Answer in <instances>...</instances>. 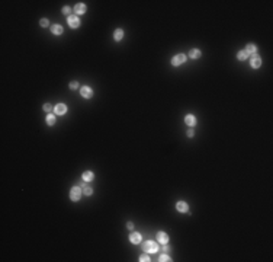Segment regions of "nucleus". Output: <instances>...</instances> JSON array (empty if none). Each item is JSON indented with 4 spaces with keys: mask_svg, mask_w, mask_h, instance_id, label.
Listing matches in <instances>:
<instances>
[{
    "mask_svg": "<svg viewBox=\"0 0 273 262\" xmlns=\"http://www.w3.org/2000/svg\"><path fill=\"white\" fill-rule=\"evenodd\" d=\"M158 243L157 242H154V240H147V242H144V245H142V249H144V252H147V253H156V252H158Z\"/></svg>",
    "mask_w": 273,
    "mask_h": 262,
    "instance_id": "f257e3e1",
    "label": "nucleus"
},
{
    "mask_svg": "<svg viewBox=\"0 0 273 262\" xmlns=\"http://www.w3.org/2000/svg\"><path fill=\"white\" fill-rule=\"evenodd\" d=\"M82 194H83V191H82L80 186H73L71 191H70V200L74 201V202H77V201H80V198H82Z\"/></svg>",
    "mask_w": 273,
    "mask_h": 262,
    "instance_id": "f03ea898",
    "label": "nucleus"
},
{
    "mask_svg": "<svg viewBox=\"0 0 273 262\" xmlns=\"http://www.w3.org/2000/svg\"><path fill=\"white\" fill-rule=\"evenodd\" d=\"M186 58H188V57H186V54H183V53L176 54V56L172 58V66L177 67V66H180V64H183V63L186 61Z\"/></svg>",
    "mask_w": 273,
    "mask_h": 262,
    "instance_id": "7ed1b4c3",
    "label": "nucleus"
},
{
    "mask_svg": "<svg viewBox=\"0 0 273 262\" xmlns=\"http://www.w3.org/2000/svg\"><path fill=\"white\" fill-rule=\"evenodd\" d=\"M67 22H68V26L70 28H73V29H76V28H78L80 26V18L77 16V15H70V16L67 18Z\"/></svg>",
    "mask_w": 273,
    "mask_h": 262,
    "instance_id": "20e7f679",
    "label": "nucleus"
},
{
    "mask_svg": "<svg viewBox=\"0 0 273 262\" xmlns=\"http://www.w3.org/2000/svg\"><path fill=\"white\" fill-rule=\"evenodd\" d=\"M250 66L253 68H259V67L262 66V57L259 56V54H254V56L250 57Z\"/></svg>",
    "mask_w": 273,
    "mask_h": 262,
    "instance_id": "39448f33",
    "label": "nucleus"
},
{
    "mask_svg": "<svg viewBox=\"0 0 273 262\" xmlns=\"http://www.w3.org/2000/svg\"><path fill=\"white\" fill-rule=\"evenodd\" d=\"M176 210H177L179 213H188L189 211V204H188L186 201H177Z\"/></svg>",
    "mask_w": 273,
    "mask_h": 262,
    "instance_id": "423d86ee",
    "label": "nucleus"
},
{
    "mask_svg": "<svg viewBox=\"0 0 273 262\" xmlns=\"http://www.w3.org/2000/svg\"><path fill=\"white\" fill-rule=\"evenodd\" d=\"M80 95L83 96L84 99H90V98L93 96V90L90 89L89 86H83V88L80 89Z\"/></svg>",
    "mask_w": 273,
    "mask_h": 262,
    "instance_id": "0eeeda50",
    "label": "nucleus"
},
{
    "mask_svg": "<svg viewBox=\"0 0 273 262\" xmlns=\"http://www.w3.org/2000/svg\"><path fill=\"white\" fill-rule=\"evenodd\" d=\"M54 112H55V115H64V114H67V105L58 104V105L54 106Z\"/></svg>",
    "mask_w": 273,
    "mask_h": 262,
    "instance_id": "6e6552de",
    "label": "nucleus"
},
{
    "mask_svg": "<svg viewBox=\"0 0 273 262\" xmlns=\"http://www.w3.org/2000/svg\"><path fill=\"white\" fill-rule=\"evenodd\" d=\"M141 240H142V236H141V233H138V232H132V233L129 234V242H131V243L137 245Z\"/></svg>",
    "mask_w": 273,
    "mask_h": 262,
    "instance_id": "1a4fd4ad",
    "label": "nucleus"
},
{
    "mask_svg": "<svg viewBox=\"0 0 273 262\" xmlns=\"http://www.w3.org/2000/svg\"><path fill=\"white\" fill-rule=\"evenodd\" d=\"M74 12H76V15H84L87 12V6L84 3H77L74 6Z\"/></svg>",
    "mask_w": 273,
    "mask_h": 262,
    "instance_id": "9d476101",
    "label": "nucleus"
},
{
    "mask_svg": "<svg viewBox=\"0 0 273 262\" xmlns=\"http://www.w3.org/2000/svg\"><path fill=\"white\" fill-rule=\"evenodd\" d=\"M157 240L161 243V245H166V243H169V234L167 233H164V232H158L157 233Z\"/></svg>",
    "mask_w": 273,
    "mask_h": 262,
    "instance_id": "9b49d317",
    "label": "nucleus"
},
{
    "mask_svg": "<svg viewBox=\"0 0 273 262\" xmlns=\"http://www.w3.org/2000/svg\"><path fill=\"white\" fill-rule=\"evenodd\" d=\"M184 123L188 124L189 127H195L198 121H196V117H195V115H192V114H188V115L184 117Z\"/></svg>",
    "mask_w": 273,
    "mask_h": 262,
    "instance_id": "f8f14e48",
    "label": "nucleus"
},
{
    "mask_svg": "<svg viewBox=\"0 0 273 262\" xmlns=\"http://www.w3.org/2000/svg\"><path fill=\"white\" fill-rule=\"evenodd\" d=\"M201 56H202V53L199 48H192L189 51V57L192 60H198V58H201Z\"/></svg>",
    "mask_w": 273,
    "mask_h": 262,
    "instance_id": "ddd939ff",
    "label": "nucleus"
},
{
    "mask_svg": "<svg viewBox=\"0 0 273 262\" xmlns=\"http://www.w3.org/2000/svg\"><path fill=\"white\" fill-rule=\"evenodd\" d=\"M82 178H83L84 182H92V181L95 179V173L90 172V170H86V172H83Z\"/></svg>",
    "mask_w": 273,
    "mask_h": 262,
    "instance_id": "4468645a",
    "label": "nucleus"
},
{
    "mask_svg": "<svg viewBox=\"0 0 273 262\" xmlns=\"http://www.w3.org/2000/svg\"><path fill=\"white\" fill-rule=\"evenodd\" d=\"M123 35H125V33H123V29H121V28H118L113 31V39H115L116 42H119V41L123 38Z\"/></svg>",
    "mask_w": 273,
    "mask_h": 262,
    "instance_id": "2eb2a0df",
    "label": "nucleus"
},
{
    "mask_svg": "<svg viewBox=\"0 0 273 262\" xmlns=\"http://www.w3.org/2000/svg\"><path fill=\"white\" fill-rule=\"evenodd\" d=\"M245 53L248 54V56H254V54H257V45L256 44H248L247 47H245Z\"/></svg>",
    "mask_w": 273,
    "mask_h": 262,
    "instance_id": "dca6fc26",
    "label": "nucleus"
},
{
    "mask_svg": "<svg viewBox=\"0 0 273 262\" xmlns=\"http://www.w3.org/2000/svg\"><path fill=\"white\" fill-rule=\"evenodd\" d=\"M51 32L54 33V35H61V33L64 32V29H63L61 25L57 23V25H52V26H51Z\"/></svg>",
    "mask_w": 273,
    "mask_h": 262,
    "instance_id": "f3484780",
    "label": "nucleus"
},
{
    "mask_svg": "<svg viewBox=\"0 0 273 262\" xmlns=\"http://www.w3.org/2000/svg\"><path fill=\"white\" fill-rule=\"evenodd\" d=\"M248 57H250V56L245 53V50H241V51H238V53H237V58H238L240 61H244V60H247Z\"/></svg>",
    "mask_w": 273,
    "mask_h": 262,
    "instance_id": "a211bd4d",
    "label": "nucleus"
},
{
    "mask_svg": "<svg viewBox=\"0 0 273 262\" xmlns=\"http://www.w3.org/2000/svg\"><path fill=\"white\" fill-rule=\"evenodd\" d=\"M55 121H57L55 114H48L47 115V124L48 125H55Z\"/></svg>",
    "mask_w": 273,
    "mask_h": 262,
    "instance_id": "6ab92c4d",
    "label": "nucleus"
},
{
    "mask_svg": "<svg viewBox=\"0 0 273 262\" xmlns=\"http://www.w3.org/2000/svg\"><path fill=\"white\" fill-rule=\"evenodd\" d=\"M83 194H84V195H87V197H90L92 194H93V188H90V186H87V185H84V186H83Z\"/></svg>",
    "mask_w": 273,
    "mask_h": 262,
    "instance_id": "aec40b11",
    "label": "nucleus"
},
{
    "mask_svg": "<svg viewBox=\"0 0 273 262\" xmlns=\"http://www.w3.org/2000/svg\"><path fill=\"white\" fill-rule=\"evenodd\" d=\"M169 261H172V259H170V256H169L166 252H164V253H161V255H160V258H158V262H169Z\"/></svg>",
    "mask_w": 273,
    "mask_h": 262,
    "instance_id": "412c9836",
    "label": "nucleus"
},
{
    "mask_svg": "<svg viewBox=\"0 0 273 262\" xmlns=\"http://www.w3.org/2000/svg\"><path fill=\"white\" fill-rule=\"evenodd\" d=\"M39 25H41V26H42V28H47V26H48V25H50V21H48V19H47V18H42V19H41V21H39Z\"/></svg>",
    "mask_w": 273,
    "mask_h": 262,
    "instance_id": "4be33fe9",
    "label": "nucleus"
},
{
    "mask_svg": "<svg viewBox=\"0 0 273 262\" xmlns=\"http://www.w3.org/2000/svg\"><path fill=\"white\" fill-rule=\"evenodd\" d=\"M151 259H150V256H148V253H147V252H145L144 255H141V256H139V262H150Z\"/></svg>",
    "mask_w": 273,
    "mask_h": 262,
    "instance_id": "5701e85b",
    "label": "nucleus"
},
{
    "mask_svg": "<svg viewBox=\"0 0 273 262\" xmlns=\"http://www.w3.org/2000/svg\"><path fill=\"white\" fill-rule=\"evenodd\" d=\"M63 13H64V15H70V13H71V7H70V6H64V7H63Z\"/></svg>",
    "mask_w": 273,
    "mask_h": 262,
    "instance_id": "b1692460",
    "label": "nucleus"
},
{
    "mask_svg": "<svg viewBox=\"0 0 273 262\" xmlns=\"http://www.w3.org/2000/svg\"><path fill=\"white\" fill-rule=\"evenodd\" d=\"M42 108H44V111H45V112H48V114H50V112H51V109H52V106H51V104H45V105L42 106Z\"/></svg>",
    "mask_w": 273,
    "mask_h": 262,
    "instance_id": "393cba45",
    "label": "nucleus"
},
{
    "mask_svg": "<svg viewBox=\"0 0 273 262\" xmlns=\"http://www.w3.org/2000/svg\"><path fill=\"white\" fill-rule=\"evenodd\" d=\"M70 89H73V90L78 89V82H71V83H70Z\"/></svg>",
    "mask_w": 273,
    "mask_h": 262,
    "instance_id": "a878e982",
    "label": "nucleus"
},
{
    "mask_svg": "<svg viewBox=\"0 0 273 262\" xmlns=\"http://www.w3.org/2000/svg\"><path fill=\"white\" fill-rule=\"evenodd\" d=\"M127 227H128L129 230H132L134 229V223H132V221H128V223H127Z\"/></svg>",
    "mask_w": 273,
    "mask_h": 262,
    "instance_id": "bb28decb",
    "label": "nucleus"
},
{
    "mask_svg": "<svg viewBox=\"0 0 273 262\" xmlns=\"http://www.w3.org/2000/svg\"><path fill=\"white\" fill-rule=\"evenodd\" d=\"M193 135H195V133H193V130H189V131H188V137H189V139H192Z\"/></svg>",
    "mask_w": 273,
    "mask_h": 262,
    "instance_id": "cd10ccee",
    "label": "nucleus"
},
{
    "mask_svg": "<svg viewBox=\"0 0 273 262\" xmlns=\"http://www.w3.org/2000/svg\"><path fill=\"white\" fill-rule=\"evenodd\" d=\"M163 251L166 252V253H167V252H169V246H167V243H166V245H164V248H163Z\"/></svg>",
    "mask_w": 273,
    "mask_h": 262,
    "instance_id": "c85d7f7f",
    "label": "nucleus"
}]
</instances>
